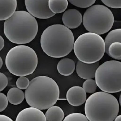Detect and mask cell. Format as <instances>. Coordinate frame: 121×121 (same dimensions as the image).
I'll use <instances>...</instances> for the list:
<instances>
[{"mask_svg":"<svg viewBox=\"0 0 121 121\" xmlns=\"http://www.w3.org/2000/svg\"><path fill=\"white\" fill-rule=\"evenodd\" d=\"M28 104L40 110H46L57 103L60 96L58 84L46 76L35 77L25 92Z\"/></svg>","mask_w":121,"mask_h":121,"instance_id":"cell-1","label":"cell"},{"mask_svg":"<svg viewBox=\"0 0 121 121\" xmlns=\"http://www.w3.org/2000/svg\"><path fill=\"white\" fill-rule=\"evenodd\" d=\"M74 37L70 29L61 24L46 28L40 38L41 47L50 57L60 58L68 55L73 49Z\"/></svg>","mask_w":121,"mask_h":121,"instance_id":"cell-2","label":"cell"},{"mask_svg":"<svg viewBox=\"0 0 121 121\" xmlns=\"http://www.w3.org/2000/svg\"><path fill=\"white\" fill-rule=\"evenodd\" d=\"M38 31V25L36 19L27 11H15L4 24L6 37L16 44L30 42L36 37Z\"/></svg>","mask_w":121,"mask_h":121,"instance_id":"cell-3","label":"cell"},{"mask_svg":"<svg viewBox=\"0 0 121 121\" xmlns=\"http://www.w3.org/2000/svg\"><path fill=\"white\" fill-rule=\"evenodd\" d=\"M85 103L84 112L88 121H114L119 113L118 101L110 93H94Z\"/></svg>","mask_w":121,"mask_h":121,"instance_id":"cell-4","label":"cell"},{"mask_svg":"<svg viewBox=\"0 0 121 121\" xmlns=\"http://www.w3.org/2000/svg\"><path fill=\"white\" fill-rule=\"evenodd\" d=\"M6 65L8 71L17 76L32 74L38 65L36 52L29 46L20 45L14 47L7 53Z\"/></svg>","mask_w":121,"mask_h":121,"instance_id":"cell-5","label":"cell"},{"mask_svg":"<svg viewBox=\"0 0 121 121\" xmlns=\"http://www.w3.org/2000/svg\"><path fill=\"white\" fill-rule=\"evenodd\" d=\"M73 49L78 60L87 64L94 63L101 60L104 55V41L99 35L85 33L74 41Z\"/></svg>","mask_w":121,"mask_h":121,"instance_id":"cell-6","label":"cell"},{"mask_svg":"<svg viewBox=\"0 0 121 121\" xmlns=\"http://www.w3.org/2000/svg\"><path fill=\"white\" fill-rule=\"evenodd\" d=\"M83 25L89 32L102 35L108 32L112 27L114 17L106 6L96 5L89 7L84 13Z\"/></svg>","mask_w":121,"mask_h":121,"instance_id":"cell-7","label":"cell"},{"mask_svg":"<svg viewBox=\"0 0 121 121\" xmlns=\"http://www.w3.org/2000/svg\"><path fill=\"white\" fill-rule=\"evenodd\" d=\"M97 86L103 91L116 93L121 91V62L107 61L99 66L95 72Z\"/></svg>","mask_w":121,"mask_h":121,"instance_id":"cell-8","label":"cell"},{"mask_svg":"<svg viewBox=\"0 0 121 121\" xmlns=\"http://www.w3.org/2000/svg\"><path fill=\"white\" fill-rule=\"evenodd\" d=\"M49 0H25L26 8L33 17L41 19H49L55 14L50 10Z\"/></svg>","mask_w":121,"mask_h":121,"instance_id":"cell-9","label":"cell"},{"mask_svg":"<svg viewBox=\"0 0 121 121\" xmlns=\"http://www.w3.org/2000/svg\"><path fill=\"white\" fill-rule=\"evenodd\" d=\"M66 99L72 106H79L85 103L87 99V94L81 87H72L69 88L67 92Z\"/></svg>","mask_w":121,"mask_h":121,"instance_id":"cell-10","label":"cell"},{"mask_svg":"<svg viewBox=\"0 0 121 121\" xmlns=\"http://www.w3.org/2000/svg\"><path fill=\"white\" fill-rule=\"evenodd\" d=\"M64 26L69 29H75L79 27L83 21L81 13L76 9H69L65 11L62 18Z\"/></svg>","mask_w":121,"mask_h":121,"instance_id":"cell-11","label":"cell"},{"mask_svg":"<svg viewBox=\"0 0 121 121\" xmlns=\"http://www.w3.org/2000/svg\"><path fill=\"white\" fill-rule=\"evenodd\" d=\"M16 121H46V119L41 110L31 107L22 110L18 113Z\"/></svg>","mask_w":121,"mask_h":121,"instance_id":"cell-12","label":"cell"},{"mask_svg":"<svg viewBox=\"0 0 121 121\" xmlns=\"http://www.w3.org/2000/svg\"><path fill=\"white\" fill-rule=\"evenodd\" d=\"M99 65V61L94 63L87 64L78 60L75 67L77 74L84 79H93L95 78V72Z\"/></svg>","mask_w":121,"mask_h":121,"instance_id":"cell-13","label":"cell"},{"mask_svg":"<svg viewBox=\"0 0 121 121\" xmlns=\"http://www.w3.org/2000/svg\"><path fill=\"white\" fill-rule=\"evenodd\" d=\"M17 7V0H0V21L6 20L11 17Z\"/></svg>","mask_w":121,"mask_h":121,"instance_id":"cell-14","label":"cell"},{"mask_svg":"<svg viewBox=\"0 0 121 121\" xmlns=\"http://www.w3.org/2000/svg\"><path fill=\"white\" fill-rule=\"evenodd\" d=\"M74 61L69 58H65L58 62L57 66V70L61 75L68 76L71 75L75 69Z\"/></svg>","mask_w":121,"mask_h":121,"instance_id":"cell-15","label":"cell"},{"mask_svg":"<svg viewBox=\"0 0 121 121\" xmlns=\"http://www.w3.org/2000/svg\"><path fill=\"white\" fill-rule=\"evenodd\" d=\"M45 116L46 121H62L64 118L65 114L60 107L53 105L47 109Z\"/></svg>","mask_w":121,"mask_h":121,"instance_id":"cell-16","label":"cell"},{"mask_svg":"<svg viewBox=\"0 0 121 121\" xmlns=\"http://www.w3.org/2000/svg\"><path fill=\"white\" fill-rule=\"evenodd\" d=\"M6 97L10 103L15 105L21 104L25 98V94L22 89L15 87L9 89Z\"/></svg>","mask_w":121,"mask_h":121,"instance_id":"cell-17","label":"cell"},{"mask_svg":"<svg viewBox=\"0 0 121 121\" xmlns=\"http://www.w3.org/2000/svg\"><path fill=\"white\" fill-rule=\"evenodd\" d=\"M68 6V0H49L48 1V6L50 10L55 14L64 12Z\"/></svg>","mask_w":121,"mask_h":121,"instance_id":"cell-18","label":"cell"},{"mask_svg":"<svg viewBox=\"0 0 121 121\" xmlns=\"http://www.w3.org/2000/svg\"><path fill=\"white\" fill-rule=\"evenodd\" d=\"M105 52L107 53L109 46L112 43L118 42L121 43V29H117L111 31L105 39Z\"/></svg>","mask_w":121,"mask_h":121,"instance_id":"cell-19","label":"cell"},{"mask_svg":"<svg viewBox=\"0 0 121 121\" xmlns=\"http://www.w3.org/2000/svg\"><path fill=\"white\" fill-rule=\"evenodd\" d=\"M107 54L110 57L117 60H121V43L115 42L109 46Z\"/></svg>","mask_w":121,"mask_h":121,"instance_id":"cell-20","label":"cell"},{"mask_svg":"<svg viewBox=\"0 0 121 121\" xmlns=\"http://www.w3.org/2000/svg\"><path fill=\"white\" fill-rule=\"evenodd\" d=\"M97 87L95 80L92 79H86L83 83V89L86 93L88 94H94L95 93Z\"/></svg>","mask_w":121,"mask_h":121,"instance_id":"cell-21","label":"cell"},{"mask_svg":"<svg viewBox=\"0 0 121 121\" xmlns=\"http://www.w3.org/2000/svg\"><path fill=\"white\" fill-rule=\"evenodd\" d=\"M72 5L79 8H87L92 6L96 0H68Z\"/></svg>","mask_w":121,"mask_h":121,"instance_id":"cell-22","label":"cell"},{"mask_svg":"<svg viewBox=\"0 0 121 121\" xmlns=\"http://www.w3.org/2000/svg\"><path fill=\"white\" fill-rule=\"evenodd\" d=\"M65 121H88L86 116L80 113H73L64 118Z\"/></svg>","mask_w":121,"mask_h":121,"instance_id":"cell-23","label":"cell"},{"mask_svg":"<svg viewBox=\"0 0 121 121\" xmlns=\"http://www.w3.org/2000/svg\"><path fill=\"white\" fill-rule=\"evenodd\" d=\"M30 82L29 79L26 76H20L16 81V85L18 88L21 89H26Z\"/></svg>","mask_w":121,"mask_h":121,"instance_id":"cell-24","label":"cell"},{"mask_svg":"<svg viewBox=\"0 0 121 121\" xmlns=\"http://www.w3.org/2000/svg\"><path fill=\"white\" fill-rule=\"evenodd\" d=\"M106 6L112 8H120L121 0H101Z\"/></svg>","mask_w":121,"mask_h":121,"instance_id":"cell-25","label":"cell"},{"mask_svg":"<svg viewBox=\"0 0 121 121\" xmlns=\"http://www.w3.org/2000/svg\"><path fill=\"white\" fill-rule=\"evenodd\" d=\"M8 104V101L5 94L0 93V112L5 110Z\"/></svg>","mask_w":121,"mask_h":121,"instance_id":"cell-26","label":"cell"},{"mask_svg":"<svg viewBox=\"0 0 121 121\" xmlns=\"http://www.w3.org/2000/svg\"><path fill=\"white\" fill-rule=\"evenodd\" d=\"M8 83V78L6 75L0 72V92L6 88Z\"/></svg>","mask_w":121,"mask_h":121,"instance_id":"cell-27","label":"cell"},{"mask_svg":"<svg viewBox=\"0 0 121 121\" xmlns=\"http://www.w3.org/2000/svg\"><path fill=\"white\" fill-rule=\"evenodd\" d=\"M9 117L4 115H0V121H12Z\"/></svg>","mask_w":121,"mask_h":121,"instance_id":"cell-28","label":"cell"},{"mask_svg":"<svg viewBox=\"0 0 121 121\" xmlns=\"http://www.w3.org/2000/svg\"><path fill=\"white\" fill-rule=\"evenodd\" d=\"M5 45V41L3 38L0 35V51L3 49Z\"/></svg>","mask_w":121,"mask_h":121,"instance_id":"cell-29","label":"cell"},{"mask_svg":"<svg viewBox=\"0 0 121 121\" xmlns=\"http://www.w3.org/2000/svg\"><path fill=\"white\" fill-rule=\"evenodd\" d=\"M114 121H121V116L117 115L116 116L115 118L114 119Z\"/></svg>","mask_w":121,"mask_h":121,"instance_id":"cell-30","label":"cell"},{"mask_svg":"<svg viewBox=\"0 0 121 121\" xmlns=\"http://www.w3.org/2000/svg\"><path fill=\"white\" fill-rule=\"evenodd\" d=\"M2 65H3V60L1 57L0 56V69L1 68Z\"/></svg>","mask_w":121,"mask_h":121,"instance_id":"cell-31","label":"cell"}]
</instances>
